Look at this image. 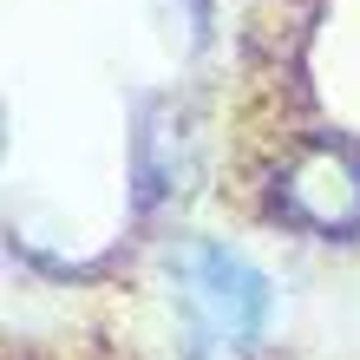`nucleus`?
<instances>
[{
	"label": "nucleus",
	"instance_id": "1",
	"mask_svg": "<svg viewBox=\"0 0 360 360\" xmlns=\"http://www.w3.org/2000/svg\"><path fill=\"white\" fill-rule=\"evenodd\" d=\"M177 275V314L190 334V354H217V347H249L269 321V282L249 269L236 249L223 243H177L171 249Z\"/></svg>",
	"mask_w": 360,
	"mask_h": 360
}]
</instances>
